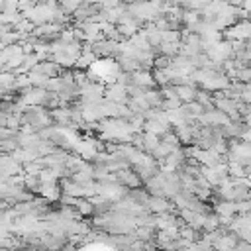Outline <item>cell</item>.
Here are the masks:
<instances>
[{"label": "cell", "mask_w": 251, "mask_h": 251, "mask_svg": "<svg viewBox=\"0 0 251 251\" xmlns=\"http://www.w3.org/2000/svg\"><path fill=\"white\" fill-rule=\"evenodd\" d=\"M82 251H114L112 247L104 245V243H90L86 247H82Z\"/></svg>", "instance_id": "1"}]
</instances>
